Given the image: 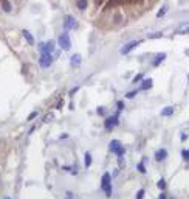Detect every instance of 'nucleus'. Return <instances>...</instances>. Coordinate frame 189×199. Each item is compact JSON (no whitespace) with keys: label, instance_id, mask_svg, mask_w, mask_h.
I'll list each match as a JSON object with an SVG mask.
<instances>
[{"label":"nucleus","instance_id":"393cba45","mask_svg":"<svg viewBox=\"0 0 189 199\" xmlns=\"http://www.w3.org/2000/svg\"><path fill=\"white\" fill-rule=\"evenodd\" d=\"M181 157L184 160H189V149H183L181 151Z\"/></svg>","mask_w":189,"mask_h":199},{"label":"nucleus","instance_id":"0eeeda50","mask_svg":"<svg viewBox=\"0 0 189 199\" xmlns=\"http://www.w3.org/2000/svg\"><path fill=\"white\" fill-rule=\"evenodd\" d=\"M118 123H119V115L115 114V115H112V117H107V120H106L104 125H106L107 129H112V128H115Z\"/></svg>","mask_w":189,"mask_h":199},{"label":"nucleus","instance_id":"c85d7f7f","mask_svg":"<svg viewBox=\"0 0 189 199\" xmlns=\"http://www.w3.org/2000/svg\"><path fill=\"white\" fill-rule=\"evenodd\" d=\"M116 107H118V111H123V109H124V103H123V101H118Z\"/></svg>","mask_w":189,"mask_h":199},{"label":"nucleus","instance_id":"bb28decb","mask_svg":"<svg viewBox=\"0 0 189 199\" xmlns=\"http://www.w3.org/2000/svg\"><path fill=\"white\" fill-rule=\"evenodd\" d=\"M36 117H37V112H31V114H30V117H28V121H31V120H34Z\"/></svg>","mask_w":189,"mask_h":199},{"label":"nucleus","instance_id":"412c9836","mask_svg":"<svg viewBox=\"0 0 189 199\" xmlns=\"http://www.w3.org/2000/svg\"><path fill=\"white\" fill-rule=\"evenodd\" d=\"M115 154L118 156V157H124V154H126V148H124V146H121V148L118 149V151L115 152Z\"/></svg>","mask_w":189,"mask_h":199},{"label":"nucleus","instance_id":"423d86ee","mask_svg":"<svg viewBox=\"0 0 189 199\" xmlns=\"http://www.w3.org/2000/svg\"><path fill=\"white\" fill-rule=\"evenodd\" d=\"M51 64H53V56L51 55H40V58H39V65L42 67V69H48V67H51Z\"/></svg>","mask_w":189,"mask_h":199},{"label":"nucleus","instance_id":"b1692460","mask_svg":"<svg viewBox=\"0 0 189 199\" xmlns=\"http://www.w3.org/2000/svg\"><path fill=\"white\" fill-rule=\"evenodd\" d=\"M137 93H138V90H132V92H127V93H126V98H135V97H137Z\"/></svg>","mask_w":189,"mask_h":199},{"label":"nucleus","instance_id":"a211bd4d","mask_svg":"<svg viewBox=\"0 0 189 199\" xmlns=\"http://www.w3.org/2000/svg\"><path fill=\"white\" fill-rule=\"evenodd\" d=\"M84 165H85V168H88V166L92 165V154H90V152H85V156H84Z\"/></svg>","mask_w":189,"mask_h":199},{"label":"nucleus","instance_id":"20e7f679","mask_svg":"<svg viewBox=\"0 0 189 199\" xmlns=\"http://www.w3.org/2000/svg\"><path fill=\"white\" fill-rule=\"evenodd\" d=\"M79 26V24H78V20L74 19L73 16H65L64 17V28L65 30H76Z\"/></svg>","mask_w":189,"mask_h":199},{"label":"nucleus","instance_id":"9d476101","mask_svg":"<svg viewBox=\"0 0 189 199\" xmlns=\"http://www.w3.org/2000/svg\"><path fill=\"white\" fill-rule=\"evenodd\" d=\"M81 61H82V59H81V55H78V53L70 58V64H71V67H74V69H76V67H79Z\"/></svg>","mask_w":189,"mask_h":199},{"label":"nucleus","instance_id":"1a4fd4ad","mask_svg":"<svg viewBox=\"0 0 189 199\" xmlns=\"http://www.w3.org/2000/svg\"><path fill=\"white\" fill-rule=\"evenodd\" d=\"M121 146H123V145H121L119 140H112V142L109 143V149H110L112 152H116Z\"/></svg>","mask_w":189,"mask_h":199},{"label":"nucleus","instance_id":"5701e85b","mask_svg":"<svg viewBox=\"0 0 189 199\" xmlns=\"http://www.w3.org/2000/svg\"><path fill=\"white\" fill-rule=\"evenodd\" d=\"M143 78H144V73H138L132 81H133V83H139V81H143Z\"/></svg>","mask_w":189,"mask_h":199},{"label":"nucleus","instance_id":"6e6552de","mask_svg":"<svg viewBox=\"0 0 189 199\" xmlns=\"http://www.w3.org/2000/svg\"><path fill=\"white\" fill-rule=\"evenodd\" d=\"M166 157H168V151H166L164 148H161V149H158V151L155 152V160L157 162H163Z\"/></svg>","mask_w":189,"mask_h":199},{"label":"nucleus","instance_id":"f03ea898","mask_svg":"<svg viewBox=\"0 0 189 199\" xmlns=\"http://www.w3.org/2000/svg\"><path fill=\"white\" fill-rule=\"evenodd\" d=\"M57 44H59V47L64 50V51H70L71 48V40H70V36L67 31L59 34V38H57Z\"/></svg>","mask_w":189,"mask_h":199},{"label":"nucleus","instance_id":"cd10ccee","mask_svg":"<svg viewBox=\"0 0 189 199\" xmlns=\"http://www.w3.org/2000/svg\"><path fill=\"white\" fill-rule=\"evenodd\" d=\"M161 36H163V33H152V34H149V38H161Z\"/></svg>","mask_w":189,"mask_h":199},{"label":"nucleus","instance_id":"ddd939ff","mask_svg":"<svg viewBox=\"0 0 189 199\" xmlns=\"http://www.w3.org/2000/svg\"><path fill=\"white\" fill-rule=\"evenodd\" d=\"M22 34H23V38L26 39V42H28V44H31V45L34 44V36L31 34L28 30H22Z\"/></svg>","mask_w":189,"mask_h":199},{"label":"nucleus","instance_id":"a878e982","mask_svg":"<svg viewBox=\"0 0 189 199\" xmlns=\"http://www.w3.org/2000/svg\"><path fill=\"white\" fill-rule=\"evenodd\" d=\"M144 188H141V190H138V193H137V199H143L144 198Z\"/></svg>","mask_w":189,"mask_h":199},{"label":"nucleus","instance_id":"6ab92c4d","mask_svg":"<svg viewBox=\"0 0 189 199\" xmlns=\"http://www.w3.org/2000/svg\"><path fill=\"white\" fill-rule=\"evenodd\" d=\"M157 187H158L160 190H164L166 188V180L164 179H160L158 182H157Z\"/></svg>","mask_w":189,"mask_h":199},{"label":"nucleus","instance_id":"9b49d317","mask_svg":"<svg viewBox=\"0 0 189 199\" xmlns=\"http://www.w3.org/2000/svg\"><path fill=\"white\" fill-rule=\"evenodd\" d=\"M164 59H166V53H160V55H158V56H155V59L152 61V65H154V67H158Z\"/></svg>","mask_w":189,"mask_h":199},{"label":"nucleus","instance_id":"4468645a","mask_svg":"<svg viewBox=\"0 0 189 199\" xmlns=\"http://www.w3.org/2000/svg\"><path fill=\"white\" fill-rule=\"evenodd\" d=\"M88 6V2L87 0H76V8H78L79 11H85Z\"/></svg>","mask_w":189,"mask_h":199},{"label":"nucleus","instance_id":"dca6fc26","mask_svg":"<svg viewBox=\"0 0 189 199\" xmlns=\"http://www.w3.org/2000/svg\"><path fill=\"white\" fill-rule=\"evenodd\" d=\"M168 10H169V6L168 5H163L158 10V13H157V19H161V17H164V14L168 13Z\"/></svg>","mask_w":189,"mask_h":199},{"label":"nucleus","instance_id":"2f4dec72","mask_svg":"<svg viewBox=\"0 0 189 199\" xmlns=\"http://www.w3.org/2000/svg\"><path fill=\"white\" fill-rule=\"evenodd\" d=\"M98 112H99V114L102 115V114H104V107H99V109H98Z\"/></svg>","mask_w":189,"mask_h":199},{"label":"nucleus","instance_id":"473e14b6","mask_svg":"<svg viewBox=\"0 0 189 199\" xmlns=\"http://www.w3.org/2000/svg\"><path fill=\"white\" fill-rule=\"evenodd\" d=\"M6 199H10V198H6Z\"/></svg>","mask_w":189,"mask_h":199},{"label":"nucleus","instance_id":"f3484780","mask_svg":"<svg viewBox=\"0 0 189 199\" xmlns=\"http://www.w3.org/2000/svg\"><path fill=\"white\" fill-rule=\"evenodd\" d=\"M174 114V107L172 106H168V107H164L163 111H161V115L163 117H170Z\"/></svg>","mask_w":189,"mask_h":199},{"label":"nucleus","instance_id":"2eb2a0df","mask_svg":"<svg viewBox=\"0 0 189 199\" xmlns=\"http://www.w3.org/2000/svg\"><path fill=\"white\" fill-rule=\"evenodd\" d=\"M188 33H189V22H188V24H183V25L178 26L177 34H188Z\"/></svg>","mask_w":189,"mask_h":199},{"label":"nucleus","instance_id":"39448f33","mask_svg":"<svg viewBox=\"0 0 189 199\" xmlns=\"http://www.w3.org/2000/svg\"><path fill=\"white\" fill-rule=\"evenodd\" d=\"M141 42H143V40H130V42H127L123 48H121V55H129V53L132 51V50L137 48Z\"/></svg>","mask_w":189,"mask_h":199},{"label":"nucleus","instance_id":"f8f14e48","mask_svg":"<svg viewBox=\"0 0 189 199\" xmlns=\"http://www.w3.org/2000/svg\"><path fill=\"white\" fill-rule=\"evenodd\" d=\"M152 86H154V81L150 78H146L141 83V90H149V89H152Z\"/></svg>","mask_w":189,"mask_h":199},{"label":"nucleus","instance_id":"c756f323","mask_svg":"<svg viewBox=\"0 0 189 199\" xmlns=\"http://www.w3.org/2000/svg\"><path fill=\"white\" fill-rule=\"evenodd\" d=\"M118 164H119V168H124V159H123V157H119V159H118Z\"/></svg>","mask_w":189,"mask_h":199},{"label":"nucleus","instance_id":"7c9ffc66","mask_svg":"<svg viewBox=\"0 0 189 199\" xmlns=\"http://www.w3.org/2000/svg\"><path fill=\"white\" fill-rule=\"evenodd\" d=\"M158 199H166V194H164V193H161L160 196H158Z\"/></svg>","mask_w":189,"mask_h":199},{"label":"nucleus","instance_id":"aec40b11","mask_svg":"<svg viewBox=\"0 0 189 199\" xmlns=\"http://www.w3.org/2000/svg\"><path fill=\"white\" fill-rule=\"evenodd\" d=\"M137 170H138L141 174H146V166L143 165V162H141V164H138V165H137Z\"/></svg>","mask_w":189,"mask_h":199},{"label":"nucleus","instance_id":"4be33fe9","mask_svg":"<svg viewBox=\"0 0 189 199\" xmlns=\"http://www.w3.org/2000/svg\"><path fill=\"white\" fill-rule=\"evenodd\" d=\"M3 11H5V13H10L11 10H12V8H11V3H8V2H5V3H3Z\"/></svg>","mask_w":189,"mask_h":199},{"label":"nucleus","instance_id":"f257e3e1","mask_svg":"<svg viewBox=\"0 0 189 199\" xmlns=\"http://www.w3.org/2000/svg\"><path fill=\"white\" fill-rule=\"evenodd\" d=\"M101 188L104 194L107 198L112 196V176L109 173H104L102 174V179H101Z\"/></svg>","mask_w":189,"mask_h":199},{"label":"nucleus","instance_id":"7ed1b4c3","mask_svg":"<svg viewBox=\"0 0 189 199\" xmlns=\"http://www.w3.org/2000/svg\"><path fill=\"white\" fill-rule=\"evenodd\" d=\"M39 51L40 55H51L53 51H54V40H48V42L45 44H39Z\"/></svg>","mask_w":189,"mask_h":199}]
</instances>
